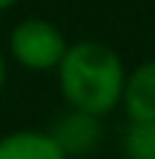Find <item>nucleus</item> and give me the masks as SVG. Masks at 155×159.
I'll use <instances>...</instances> for the list:
<instances>
[{"label": "nucleus", "mask_w": 155, "mask_h": 159, "mask_svg": "<svg viewBox=\"0 0 155 159\" xmlns=\"http://www.w3.org/2000/svg\"><path fill=\"white\" fill-rule=\"evenodd\" d=\"M97 120H100V117L84 114V111H74V107H71V111L55 124L52 136L58 140V146L65 149V153H87V149L97 143V136H100Z\"/></svg>", "instance_id": "nucleus-5"}, {"label": "nucleus", "mask_w": 155, "mask_h": 159, "mask_svg": "<svg viewBox=\"0 0 155 159\" xmlns=\"http://www.w3.org/2000/svg\"><path fill=\"white\" fill-rule=\"evenodd\" d=\"M123 153L126 159H155V120L129 124L123 136Z\"/></svg>", "instance_id": "nucleus-6"}, {"label": "nucleus", "mask_w": 155, "mask_h": 159, "mask_svg": "<svg viewBox=\"0 0 155 159\" xmlns=\"http://www.w3.org/2000/svg\"><path fill=\"white\" fill-rule=\"evenodd\" d=\"M65 36L48 20H23L10 36V55L23 68L32 71H52L65 59Z\"/></svg>", "instance_id": "nucleus-2"}, {"label": "nucleus", "mask_w": 155, "mask_h": 159, "mask_svg": "<svg viewBox=\"0 0 155 159\" xmlns=\"http://www.w3.org/2000/svg\"><path fill=\"white\" fill-rule=\"evenodd\" d=\"M0 159H68L52 130H16L0 136Z\"/></svg>", "instance_id": "nucleus-4"}, {"label": "nucleus", "mask_w": 155, "mask_h": 159, "mask_svg": "<svg viewBox=\"0 0 155 159\" xmlns=\"http://www.w3.org/2000/svg\"><path fill=\"white\" fill-rule=\"evenodd\" d=\"M3 81H6V62H3V52H0V91H3Z\"/></svg>", "instance_id": "nucleus-7"}, {"label": "nucleus", "mask_w": 155, "mask_h": 159, "mask_svg": "<svg viewBox=\"0 0 155 159\" xmlns=\"http://www.w3.org/2000/svg\"><path fill=\"white\" fill-rule=\"evenodd\" d=\"M58 84L68 107L94 117H107L123 101L126 68L119 55L103 42H78L58 62Z\"/></svg>", "instance_id": "nucleus-1"}, {"label": "nucleus", "mask_w": 155, "mask_h": 159, "mask_svg": "<svg viewBox=\"0 0 155 159\" xmlns=\"http://www.w3.org/2000/svg\"><path fill=\"white\" fill-rule=\"evenodd\" d=\"M10 7H16V0H0V13H3V10H10Z\"/></svg>", "instance_id": "nucleus-8"}, {"label": "nucleus", "mask_w": 155, "mask_h": 159, "mask_svg": "<svg viewBox=\"0 0 155 159\" xmlns=\"http://www.w3.org/2000/svg\"><path fill=\"white\" fill-rule=\"evenodd\" d=\"M123 111L129 124H142V120H155V59L142 62L132 75H126L123 84Z\"/></svg>", "instance_id": "nucleus-3"}]
</instances>
